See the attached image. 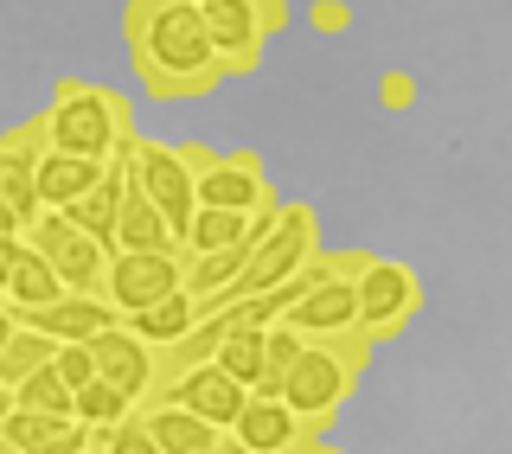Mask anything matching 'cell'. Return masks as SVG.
Returning a JSON list of instances; mask_svg holds the SVG:
<instances>
[{
	"mask_svg": "<svg viewBox=\"0 0 512 454\" xmlns=\"http://www.w3.org/2000/svg\"><path fill=\"white\" fill-rule=\"evenodd\" d=\"M186 167L199 173V205H218V212H276V186H269V167L256 148H205V141H180Z\"/></svg>",
	"mask_w": 512,
	"mask_h": 454,
	"instance_id": "5b68a950",
	"label": "cell"
},
{
	"mask_svg": "<svg viewBox=\"0 0 512 454\" xmlns=\"http://www.w3.org/2000/svg\"><path fill=\"white\" fill-rule=\"evenodd\" d=\"M250 256H256V237L244 243H231V250H212V256H186V288L199 295V307L212 314V307L231 295V282L250 269Z\"/></svg>",
	"mask_w": 512,
	"mask_h": 454,
	"instance_id": "d6986e66",
	"label": "cell"
},
{
	"mask_svg": "<svg viewBox=\"0 0 512 454\" xmlns=\"http://www.w3.org/2000/svg\"><path fill=\"white\" fill-rule=\"evenodd\" d=\"M224 448H231V454H256V448H237V442H224Z\"/></svg>",
	"mask_w": 512,
	"mask_h": 454,
	"instance_id": "f1b7e54d",
	"label": "cell"
},
{
	"mask_svg": "<svg viewBox=\"0 0 512 454\" xmlns=\"http://www.w3.org/2000/svg\"><path fill=\"white\" fill-rule=\"evenodd\" d=\"M96 454H167V448L154 442V429L141 423V410H135L128 423H116V429H103V435H96Z\"/></svg>",
	"mask_w": 512,
	"mask_h": 454,
	"instance_id": "4316f807",
	"label": "cell"
},
{
	"mask_svg": "<svg viewBox=\"0 0 512 454\" xmlns=\"http://www.w3.org/2000/svg\"><path fill=\"white\" fill-rule=\"evenodd\" d=\"M199 7H212V0H199ZM263 7H269V20H276V26H288V0H263Z\"/></svg>",
	"mask_w": 512,
	"mask_h": 454,
	"instance_id": "83f0119b",
	"label": "cell"
},
{
	"mask_svg": "<svg viewBox=\"0 0 512 454\" xmlns=\"http://www.w3.org/2000/svg\"><path fill=\"white\" fill-rule=\"evenodd\" d=\"M122 52L141 96H154V103H205L231 84L199 0H128Z\"/></svg>",
	"mask_w": 512,
	"mask_h": 454,
	"instance_id": "6da1fadb",
	"label": "cell"
},
{
	"mask_svg": "<svg viewBox=\"0 0 512 454\" xmlns=\"http://www.w3.org/2000/svg\"><path fill=\"white\" fill-rule=\"evenodd\" d=\"M288 327L308 333V339H333V333H352L359 327V275H327V282L301 288V301L288 307Z\"/></svg>",
	"mask_w": 512,
	"mask_h": 454,
	"instance_id": "4fadbf2b",
	"label": "cell"
},
{
	"mask_svg": "<svg viewBox=\"0 0 512 454\" xmlns=\"http://www.w3.org/2000/svg\"><path fill=\"white\" fill-rule=\"evenodd\" d=\"M423 314V275L397 256H372V269L359 275V333L384 346Z\"/></svg>",
	"mask_w": 512,
	"mask_h": 454,
	"instance_id": "52a82bcc",
	"label": "cell"
},
{
	"mask_svg": "<svg viewBox=\"0 0 512 454\" xmlns=\"http://www.w3.org/2000/svg\"><path fill=\"white\" fill-rule=\"evenodd\" d=\"M64 423L58 416H45V410H0V454H32V448H45L58 435Z\"/></svg>",
	"mask_w": 512,
	"mask_h": 454,
	"instance_id": "d4e9b609",
	"label": "cell"
},
{
	"mask_svg": "<svg viewBox=\"0 0 512 454\" xmlns=\"http://www.w3.org/2000/svg\"><path fill=\"white\" fill-rule=\"evenodd\" d=\"M205 26H212V45H218V58H224L231 77H256V71H263L269 39L282 32L276 20H269L263 0H212V7H205Z\"/></svg>",
	"mask_w": 512,
	"mask_h": 454,
	"instance_id": "30bf717a",
	"label": "cell"
},
{
	"mask_svg": "<svg viewBox=\"0 0 512 454\" xmlns=\"http://www.w3.org/2000/svg\"><path fill=\"white\" fill-rule=\"evenodd\" d=\"M45 410V416H58V423H77V391L64 384V371L58 365H45V371H32L26 384H13V391H0V410Z\"/></svg>",
	"mask_w": 512,
	"mask_h": 454,
	"instance_id": "7402d4cb",
	"label": "cell"
},
{
	"mask_svg": "<svg viewBox=\"0 0 512 454\" xmlns=\"http://www.w3.org/2000/svg\"><path fill=\"white\" fill-rule=\"evenodd\" d=\"M212 454H231V448H212Z\"/></svg>",
	"mask_w": 512,
	"mask_h": 454,
	"instance_id": "f546056e",
	"label": "cell"
},
{
	"mask_svg": "<svg viewBox=\"0 0 512 454\" xmlns=\"http://www.w3.org/2000/svg\"><path fill=\"white\" fill-rule=\"evenodd\" d=\"M141 423L154 429V442L167 454H212V448L231 442L218 423H205L199 410H186V403H173V397H148L141 403Z\"/></svg>",
	"mask_w": 512,
	"mask_h": 454,
	"instance_id": "9a60e30c",
	"label": "cell"
},
{
	"mask_svg": "<svg viewBox=\"0 0 512 454\" xmlns=\"http://www.w3.org/2000/svg\"><path fill=\"white\" fill-rule=\"evenodd\" d=\"M0 314H7V307H0ZM13 320H20V327H32V333H52L58 346L122 327V314L109 307V295H64V301H52V307H39V314H13Z\"/></svg>",
	"mask_w": 512,
	"mask_h": 454,
	"instance_id": "5bb4252c",
	"label": "cell"
},
{
	"mask_svg": "<svg viewBox=\"0 0 512 454\" xmlns=\"http://www.w3.org/2000/svg\"><path fill=\"white\" fill-rule=\"evenodd\" d=\"M173 288H186V256L180 250H122L116 263H109V307H116L122 320L148 314L154 301H167Z\"/></svg>",
	"mask_w": 512,
	"mask_h": 454,
	"instance_id": "9c48e42d",
	"label": "cell"
},
{
	"mask_svg": "<svg viewBox=\"0 0 512 454\" xmlns=\"http://www.w3.org/2000/svg\"><path fill=\"white\" fill-rule=\"evenodd\" d=\"M314 256H320V212H314L308 199H301V205H282L276 224L256 237L250 269L231 282V295H224L212 314H224V307H237V301H256V295H269V288H282V282H295Z\"/></svg>",
	"mask_w": 512,
	"mask_h": 454,
	"instance_id": "277c9868",
	"label": "cell"
},
{
	"mask_svg": "<svg viewBox=\"0 0 512 454\" xmlns=\"http://www.w3.org/2000/svg\"><path fill=\"white\" fill-rule=\"evenodd\" d=\"M128 167H135V186L148 192L160 212L173 218V231L186 237V224L199 218V173L186 167V148H180V141L135 135V141H128Z\"/></svg>",
	"mask_w": 512,
	"mask_h": 454,
	"instance_id": "ba28073f",
	"label": "cell"
},
{
	"mask_svg": "<svg viewBox=\"0 0 512 454\" xmlns=\"http://www.w3.org/2000/svg\"><path fill=\"white\" fill-rule=\"evenodd\" d=\"M52 359H58V339H52V333H32V327H20L13 314H0V391L26 384L32 371H45Z\"/></svg>",
	"mask_w": 512,
	"mask_h": 454,
	"instance_id": "e0dca14e",
	"label": "cell"
},
{
	"mask_svg": "<svg viewBox=\"0 0 512 454\" xmlns=\"http://www.w3.org/2000/svg\"><path fill=\"white\" fill-rule=\"evenodd\" d=\"M263 384H256V397H282L288 391V378H295V365H301V352H308V333H295L288 320H276V327L263 333Z\"/></svg>",
	"mask_w": 512,
	"mask_h": 454,
	"instance_id": "603a6c76",
	"label": "cell"
},
{
	"mask_svg": "<svg viewBox=\"0 0 512 454\" xmlns=\"http://www.w3.org/2000/svg\"><path fill=\"white\" fill-rule=\"evenodd\" d=\"M199 320H205L199 295H192V288H173L167 301H154L148 314H135V320H128V327H135L141 339H154V346L167 352V346H180V339H186L192 327H199Z\"/></svg>",
	"mask_w": 512,
	"mask_h": 454,
	"instance_id": "44dd1931",
	"label": "cell"
},
{
	"mask_svg": "<svg viewBox=\"0 0 512 454\" xmlns=\"http://www.w3.org/2000/svg\"><path fill=\"white\" fill-rule=\"evenodd\" d=\"M263 359H269V352H263V333H224L218 365L231 371L237 384H250V391H256V384H263Z\"/></svg>",
	"mask_w": 512,
	"mask_h": 454,
	"instance_id": "484cf974",
	"label": "cell"
},
{
	"mask_svg": "<svg viewBox=\"0 0 512 454\" xmlns=\"http://www.w3.org/2000/svg\"><path fill=\"white\" fill-rule=\"evenodd\" d=\"M154 397L186 403V410H199L205 423H218L224 435H231L237 416H244V403H250V384H237L218 359H205V365H192V371H167V378L154 384Z\"/></svg>",
	"mask_w": 512,
	"mask_h": 454,
	"instance_id": "8fae6325",
	"label": "cell"
},
{
	"mask_svg": "<svg viewBox=\"0 0 512 454\" xmlns=\"http://www.w3.org/2000/svg\"><path fill=\"white\" fill-rule=\"evenodd\" d=\"M122 250H180V231L173 218L160 212L141 186H128V205H122V224H116V256Z\"/></svg>",
	"mask_w": 512,
	"mask_h": 454,
	"instance_id": "ffe728a7",
	"label": "cell"
},
{
	"mask_svg": "<svg viewBox=\"0 0 512 454\" xmlns=\"http://www.w3.org/2000/svg\"><path fill=\"white\" fill-rule=\"evenodd\" d=\"M365 371H372V339H365L359 327L333 333V339H308V352H301L282 403L301 416L308 435H327L333 423H340V410L352 403V391L365 384Z\"/></svg>",
	"mask_w": 512,
	"mask_h": 454,
	"instance_id": "3957f363",
	"label": "cell"
},
{
	"mask_svg": "<svg viewBox=\"0 0 512 454\" xmlns=\"http://www.w3.org/2000/svg\"><path fill=\"white\" fill-rule=\"evenodd\" d=\"M231 442L256 448V454H295L301 442H308V429H301V416L288 410L282 397H256L250 391L244 416H237V429H231Z\"/></svg>",
	"mask_w": 512,
	"mask_h": 454,
	"instance_id": "2e32d148",
	"label": "cell"
},
{
	"mask_svg": "<svg viewBox=\"0 0 512 454\" xmlns=\"http://www.w3.org/2000/svg\"><path fill=\"white\" fill-rule=\"evenodd\" d=\"M64 275L52 256H39L26 237H0V307L7 314H39V307L64 301Z\"/></svg>",
	"mask_w": 512,
	"mask_h": 454,
	"instance_id": "7c38bea8",
	"label": "cell"
},
{
	"mask_svg": "<svg viewBox=\"0 0 512 454\" xmlns=\"http://www.w3.org/2000/svg\"><path fill=\"white\" fill-rule=\"evenodd\" d=\"M141 403L122 391V384H109V378H96V384H84V391H77V423L84 429H116V423H128V416H135Z\"/></svg>",
	"mask_w": 512,
	"mask_h": 454,
	"instance_id": "cb8c5ba5",
	"label": "cell"
},
{
	"mask_svg": "<svg viewBox=\"0 0 512 454\" xmlns=\"http://www.w3.org/2000/svg\"><path fill=\"white\" fill-rule=\"evenodd\" d=\"M45 135L58 154H84V160H116L128 154L135 128V103L122 90L96 84V77H58L52 109H45Z\"/></svg>",
	"mask_w": 512,
	"mask_h": 454,
	"instance_id": "7a4b0ae2",
	"label": "cell"
},
{
	"mask_svg": "<svg viewBox=\"0 0 512 454\" xmlns=\"http://www.w3.org/2000/svg\"><path fill=\"white\" fill-rule=\"evenodd\" d=\"M103 173H109V160H84V154H45V167H39V192H45V205L52 212H71L84 192L103 186Z\"/></svg>",
	"mask_w": 512,
	"mask_h": 454,
	"instance_id": "ac0fdd59",
	"label": "cell"
},
{
	"mask_svg": "<svg viewBox=\"0 0 512 454\" xmlns=\"http://www.w3.org/2000/svg\"><path fill=\"white\" fill-rule=\"evenodd\" d=\"M52 154V135H45V116L39 122H20L7 141H0V237H26L52 205L39 192V167Z\"/></svg>",
	"mask_w": 512,
	"mask_h": 454,
	"instance_id": "8992f818",
	"label": "cell"
}]
</instances>
